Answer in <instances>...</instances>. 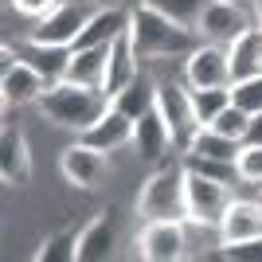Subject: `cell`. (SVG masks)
Listing matches in <instances>:
<instances>
[{
	"label": "cell",
	"mask_w": 262,
	"mask_h": 262,
	"mask_svg": "<svg viewBox=\"0 0 262 262\" xmlns=\"http://www.w3.org/2000/svg\"><path fill=\"white\" fill-rule=\"evenodd\" d=\"M129 39L141 63H164V59H188L204 43V35L196 28L176 24L172 16H164L161 8H153L149 0L129 8Z\"/></svg>",
	"instance_id": "obj_1"
},
{
	"label": "cell",
	"mask_w": 262,
	"mask_h": 262,
	"mask_svg": "<svg viewBox=\"0 0 262 262\" xmlns=\"http://www.w3.org/2000/svg\"><path fill=\"white\" fill-rule=\"evenodd\" d=\"M35 106H39V114H43L47 121L63 125V129L82 133V129H90V125L110 110V98L102 94V90H94V86H82V82L63 78V82L47 86L43 98L35 102Z\"/></svg>",
	"instance_id": "obj_2"
},
{
	"label": "cell",
	"mask_w": 262,
	"mask_h": 262,
	"mask_svg": "<svg viewBox=\"0 0 262 262\" xmlns=\"http://www.w3.org/2000/svg\"><path fill=\"white\" fill-rule=\"evenodd\" d=\"M141 219H188V192H184V164H164L141 180L137 192Z\"/></svg>",
	"instance_id": "obj_3"
},
{
	"label": "cell",
	"mask_w": 262,
	"mask_h": 262,
	"mask_svg": "<svg viewBox=\"0 0 262 262\" xmlns=\"http://www.w3.org/2000/svg\"><path fill=\"white\" fill-rule=\"evenodd\" d=\"M184 192H188V223H192V227L219 231V219H223L227 204L235 200V188L184 168Z\"/></svg>",
	"instance_id": "obj_4"
},
{
	"label": "cell",
	"mask_w": 262,
	"mask_h": 262,
	"mask_svg": "<svg viewBox=\"0 0 262 262\" xmlns=\"http://www.w3.org/2000/svg\"><path fill=\"white\" fill-rule=\"evenodd\" d=\"M188 219H145L137 254L145 262H180L188 254Z\"/></svg>",
	"instance_id": "obj_5"
},
{
	"label": "cell",
	"mask_w": 262,
	"mask_h": 262,
	"mask_svg": "<svg viewBox=\"0 0 262 262\" xmlns=\"http://www.w3.org/2000/svg\"><path fill=\"white\" fill-rule=\"evenodd\" d=\"M94 16V12L86 8V0H63L55 12H47L43 20L32 24V32H28V39H35V43H59V47H75L78 32L86 28V20Z\"/></svg>",
	"instance_id": "obj_6"
},
{
	"label": "cell",
	"mask_w": 262,
	"mask_h": 262,
	"mask_svg": "<svg viewBox=\"0 0 262 262\" xmlns=\"http://www.w3.org/2000/svg\"><path fill=\"white\" fill-rule=\"evenodd\" d=\"M157 110L164 114L168 129H172L176 149H188L192 133L200 129L196 110H192V90H188V82H172V78L157 82Z\"/></svg>",
	"instance_id": "obj_7"
},
{
	"label": "cell",
	"mask_w": 262,
	"mask_h": 262,
	"mask_svg": "<svg viewBox=\"0 0 262 262\" xmlns=\"http://www.w3.org/2000/svg\"><path fill=\"white\" fill-rule=\"evenodd\" d=\"M247 28H254V16L243 8L239 0H211L208 12L200 16V28H196V32L204 35L208 43L231 47L243 32H247Z\"/></svg>",
	"instance_id": "obj_8"
},
{
	"label": "cell",
	"mask_w": 262,
	"mask_h": 262,
	"mask_svg": "<svg viewBox=\"0 0 262 262\" xmlns=\"http://www.w3.org/2000/svg\"><path fill=\"white\" fill-rule=\"evenodd\" d=\"M184 82L192 90L208 86H231V51L223 43H204L184 59Z\"/></svg>",
	"instance_id": "obj_9"
},
{
	"label": "cell",
	"mask_w": 262,
	"mask_h": 262,
	"mask_svg": "<svg viewBox=\"0 0 262 262\" xmlns=\"http://www.w3.org/2000/svg\"><path fill=\"white\" fill-rule=\"evenodd\" d=\"M110 161L102 149H94V145L86 141H75V145H67L63 157H59V172H63V180L71 188H78V192H90V188H98L102 184V176H106Z\"/></svg>",
	"instance_id": "obj_10"
},
{
	"label": "cell",
	"mask_w": 262,
	"mask_h": 262,
	"mask_svg": "<svg viewBox=\"0 0 262 262\" xmlns=\"http://www.w3.org/2000/svg\"><path fill=\"white\" fill-rule=\"evenodd\" d=\"M47 78L35 71L32 63H12L8 71H0V98H4V110L12 106H32V102L43 98Z\"/></svg>",
	"instance_id": "obj_11"
},
{
	"label": "cell",
	"mask_w": 262,
	"mask_h": 262,
	"mask_svg": "<svg viewBox=\"0 0 262 262\" xmlns=\"http://www.w3.org/2000/svg\"><path fill=\"white\" fill-rule=\"evenodd\" d=\"M133 125H137L133 118H125L121 110L110 106L106 114L90 125V129L78 133V141L94 145V149H102V153L110 157V153H121V149H129V145H133Z\"/></svg>",
	"instance_id": "obj_12"
},
{
	"label": "cell",
	"mask_w": 262,
	"mask_h": 262,
	"mask_svg": "<svg viewBox=\"0 0 262 262\" xmlns=\"http://www.w3.org/2000/svg\"><path fill=\"white\" fill-rule=\"evenodd\" d=\"M172 145H176V137H172L168 121H164V114L157 106L137 118V125H133V153L141 161H164Z\"/></svg>",
	"instance_id": "obj_13"
},
{
	"label": "cell",
	"mask_w": 262,
	"mask_h": 262,
	"mask_svg": "<svg viewBox=\"0 0 262 262\" xmlns=\"http://www.w3.org/2000/svg\"><path fill=\"white\" fill-rule=\"evenodd\" d=\"M0 180L8 188H24L32 180V153H28V137L16 125H4L0 133Z\"/></svg>",
	"instance_id": "obj_14"
},
{
	"label": "cell",
	"mask_w": 262,
	"mask_h": 262,
	"mask_svg": "<svg viewBox=\"0 0 262 262\" xmlns=\"http://www.w3.org/2000/svg\"><path fill=\"white\" fill-rule=\"evenodd\" d=\"M125 32H129V8H121V4H98V12L78 32L75 47H102V43H114Z\"/></svg>",
	"instance_id": "obj_15"
},
{
	"label": "cell",
	"mask_w": 262,
	"mask_h": 262,
	"mask_svg": "<svg viewBox=\"0 0 262 262\" xmlns=\"http://www.w3.org/2000/svg\"><path fill=\"white\" fill-rule=\"evenodd\" d=\"M219 243H239L262 235V200H231L223 219H219Z\"/></svg>",
	"instance_id": "obj_16"
},
{
	"label": "cell",
	"mask_w": 262,
	"mask_h": 262,
	"mask_svg": "<svg viewBox=\"0 0 262 262\" xmlns=\"http://www.w3.org/2000/svg\"><path fill=\"white\" fill-rule=\"evenodd\" d=\"M141 59H137V51H133V39L129 32L118 35L114 43H110V67H106V82H102V94L106 98H114V94H121V90L129 86L133 78L141 75Z\"/></svg>",
	"instance_id": "obj_17"
},
{
	"label": "cell",
	"mask_w": 262,
	"mask_h": 262,
	"mask_svg": "<svg viewBox=\"0 0 262 262\" xmlns=\"http://www.w3.org/2000/svg\"><path fill=\"white\" fill-rule=\"evenodd\" d=\"M114 251H118V223H114L110 211H102L78 231V262L114 258Z\"/></svg>",
	"instance_id": "obj_18"
},
{
	"label": "cell",
	"mask_w": 262,
	"mask_h": 262,
	"mask_svg": "<svg viewBox=\"0 0 262 262\" xmlns=\"http://www.w3.org/2000/svg\"><path fill=\"white\" fill-rule=\"evenodd\" d=\"M20 59L32 63L35 71L47 78V86L63 82L67 71H71V47H59V43H35V39H28V43L20 47Z\"/></svg>",
	"instance_id": "obj_19"
},
{
	"label": "cell",
	"mask_w": 262,
	"mask_h": 262,
	"mask_svg": "<svg viewBox=\"0 0 262 262\" xmlns=\"http://www.w3.org/2000/svg\"><path fill=\"white\" fill-rule=\"evenodd\" d=\"M106 67H110V43H102V47H71V71H67V78L102 90Z\"/></svg>",
	"instance_id": "obj_20"
},
{
	"label": "cell",
	"mask_w": 262,
	"mask_h": 262,
	"mask_svg": "<svg viewBox=\"0 0 262 262\" xmlns=\"http://www.w3.org/2000/svg\"><path fill=\"white\" fill-rule=\"evenodd\" d=\"M231 51V82H243V78L262 75V28H247V32L227 47Z\"/></svg>",
	"instance_id": "obj_21"
},
{
	"label": "cell",
	"mask_w": 262,
	"mask_h": 262,
	"mask_svg": "<svg viewBox=\"0 0 262 262\" xmlns=\"http://www.w3.org/2000/svg\"><path fill=\"white\" fill-rule=\"evenodd\" d=\"M110 106L114 110H121V114H125V118H141V114H149V110L157 106V78H149L141 71V75L133 78L129 86L121 90V94H114V98H110Z\"/></svg>",
	"instance_id": "obj_22"
},
{
	"label": "cell",
	"mask_w": 262,
	"mask_h": 262,
	"mask_svg": "<svg viewBox=\"0 0 262 262\" xmlns=\"http://www.w3.org/2000/svg\"><path fill=\"white\" fill-rule=\"evenodd\" d=\"M184 153H196V157H215V161H239L243 153V141H235V137H227V133L211 129V125H200L196 133H192V141H188Z\"/></svg>",
	"instance_id": "obj_23"
},
{
	"label": "cell",
	"mask_w": 262,
	"mask_h": 262,
	"mask_svg": "<svg viewBox=\"0 0 262 262\" xmlns=\"http://www.w3.org/2000/svg\"><path fill=\"white\" fill-rule=\"evenodd\" d=\"M184 168H192V172H200V176H211V180H219V184H231V188H239V184H243L239 161H215V157L184 153Z\"/></svg>",
	"instance_id": "obj_24"
},
{
	"label": "cell",
	"mask_w": 262,
	"mask_h": 262,
	"mask_svg": "<svg viewBox=\"0 0 262 262\" xmlns=\"http://www.w3.org/2000/svg\"><path fill=\"white\" fill-rule=\"evenodd\" d=\"M192 90V86H188ZM231 106V86H208V90H192V110H196L200 125H211L219 118V110Z\"/></svg>",
	"instance_id": "obj_25"
},
{
	"label": "cell",
	"mask_w": 262,
	"mask_h": 262,
	"mask_svg": "<svg viewBox=\"0 0 262 262\" xmlns=\"http://www.w3.org/2000/svg\"><path fill=\"white\" fill-rule=\"evenodd\" d=\"M71 258H78V231H55L35 251V262H71Z\"/></svg>",
	"instance_id": "obj_26"
},
{
	"label": "cell",
	"mask_w": 262,
	"mask_h": 262,
	"mask_svg": "<svg viewBox=\"0 0 262 262\" xmlns=\"http://www.w3.org/2000/svg\"><path fill=\"white\" fill-rule=\"evenodd\" d=\"M251 118H254V114H247V110H239L235 102H231L227 110H219V118L211 121V129L227 133V137H235V141H247V129H251Z\"/></svg>",
	"instance_id": "obj_27"
},
{
	"label": "cell",
	"mask_w": 262,
	"mask_h": 262,
	"mask_svg": "<svg viewBox=\"0 0 262 262\" xmlns=\"http://www.w3.org/2000/svg\"><path fill=\"white\" fill-rule=\"evenodd\" d=\"M231 102L239 110H247V114H262V75L231 82Z\"/></svg>",
	"instance_id": "obj_28"
},
{
	"label": "cell",
	"mask_w": 262,
	"mask_h": 262,
	"mask_svg": "<svg viewBox=\"0 0 262 262\" xmlns=\"http://www.w3.org/2000/svg\"><path fill=\"white\" fill-rule=\"evenodd\" d=\"M215 258H227V262H262V235H254V239H239V243H219Z\"/></svg>",
	"instance_id": "obj_29"
},
{
	"label": "cell",
	"mask_w": 262,
	"mask_h": 262,
	"mask_svg": "<svg viewBox=\"0 0 262 262\" xmlns=\"http://www.w3.org/2000/svg\"><path fill=\"white\" fill-rule=\"evenodd\" d=\"M239 176H243V184L262 188V145H243V153H239Z\"/></svg>",
	"instance_id": "obj_30"
},
{
	"label": "cell",
	"mask_w": 262,
	"mask_h": 262,
	"mask_svg": "<svg viewBox=\"0 0 262 262\" xmlns=\"http://www.w3.org/2000/svg\"><path fill=\"white\" fill-rule=\"evenodd\" d=\"M8 4L20 12V16H28V20L35 24V20H43L47 12H55L59 4H63V0H8Z\"/></svg>",
	"instance_id": "obj_31"
},
{
	"label": "cell",
	"mask_w": 262,
	"mask_h": 262,
	"mask_svg": "<svg viewBox=\"0 0 262 262\" xmlns=\"http://www.w3.org/2000/svg\"><path fill=\"white\" fill-rule=\"evenodd\" d=\"M243 145H262V114L251 118V129H247V141Z\"/></svg>",
	"instance_id": "obj_32"
},
{
	"label": "cell",
	"mask_w": 262,
	"mask_h": 262,
	"mask_svg": "<svg viewBox=\"0 0 262 262\" xmlns=\"http://www.w3.org/2000/svg\"><path fill=\"white\" fill-rule=\"evenodd\" d=\"M251 8H254V24L262 28V0H251Z\"/></svg>",
	"instance_id": "obj_33"
},
{
	"label": "cell",
	"mask_w": 262,
	"mask_h": 262,
	"mask_svg": "<svg viewBox=\"0 0 262 262\" xmlns=\"http://www.w3.org/2000/svg\"><path fill=\"white\" fill-rule=\"evenodd\" d=\"M94 4H118V0H94Z\"/></svg>",
	"instance_id": "obj_34"
},
{
	"label": "cell",
	"mask_w": 262,
	"mask_h": 262,
	"mask_svg": "<svg viewBox=\"0 0 262 262\" xmlns=\"http://www.w3.org/2000/svg\"><path fill=\"white\" fill-rule=\"evenodd\" d=\"M129 4H141V0H129Z\"/></svg>",
	"instance_id": "obj_35"
}]
</instances>
